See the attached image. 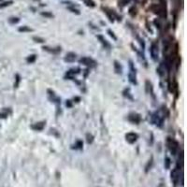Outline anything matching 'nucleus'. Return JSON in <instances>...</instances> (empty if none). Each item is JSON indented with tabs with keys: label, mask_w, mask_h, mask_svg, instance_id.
Instances as JSON below:
<instances>
[{
	"label": "nucleus",
	"mask_w": 187,
	"mask_h": 187,
	"mask_svg": "<svg viewBox=\"0 0 187 187\" xmlns=\"http://www.w3.org/2000/svg\"><path fill=\"white\" fill-rule=\"evenodd\" d=\"M151 11L158 15L161 18H166L167 17V9L165 7H163L162 5H158V4H153L151 6Z\"/></svg>",
	"instance_id": "nucleus-1"
},
{
	"label": "nucleus",
	"mask_w": 187,
	"mask_h": 187,
	"mask_svg": "<svg viewBox=\"0 0 187 187\" xmlns=\"http://www.w3.org/2000/svg\"><path fill=\"white\" fill-rule=\"evenodd\" d=\"M167 147H169V151L172 155H176L177 151H178V149H179V143L177 142L175 140H173V138H167Z\"/></svg>",
	"instance_id": "nucleus-2"
},
{
	"label": "nucleus",
	"mask_w": 187,
	"mask_h": 187,
	"mask_svg": "<svg viewBox=\"0 0 187 187\" xmlns=\"http://www.w3.org/2000/svg\"><path fill=\"white\" fill-rule=\"evenodd\" d=\"M129 68H130V72H129L128 78L129 81L133 84H137V78H136V68H134L133 62L129 61Z\"/></svg>",
	"instance_id": "nucleus-3"
},
{
	"label": "nucleus",
	"mask_w": 187,
	"mask_h": 187,
	"mask_svg": "<svg viewBox=\"0 0 187 187\" xmlns=\"http://www.w3.org/2000/svg\"><path fill=\"white\" fill-rule=\"evenodd\" d=\"M171 181L172 183H173L174 186H177V184L179 183V181H180V170H179V167H177L175 169L171 171Z\"/></svg>",
	"instance_id": "nucleus-4"
},
{
	"label": "nucleus",
	"mask_w": 187,
	"mask_h": 187,
	"mask_svg": "<svg viewBox=\"0 0 187 187\" xmlns=\"http://www.w3.org/2000/svg\"><path fill=\"white\" fill-rule=\"evenodd\" d=\"M163 120H164V116H161V115L158 112L155 113L152 115V122L158 127H162Z\"/></svg>",
	"instance_id": "nucleus-5"
},
{
	"label": "nucleus",
	"mask_w": 187,
	"mask_h": 187,
	"mask_svg": "<svg viewBox=\"0 0 187 187\" xmlns=\"http://www.w3.org/2000/svg\"><path fill=\"white\" fill-rule=\"evenodd\" d=\"M80 63L87 66H95V64H97L95 61L93 60L92 58H90V57H83V58L80 59Z\"/></svg>",
	"instance_id": "nucleus-6"
},
{
	"label": "nucleus",
	"mask_w": 187,
	"mask_h": 187,
	"mask_svg": "<svg viewBox=\"0 0 187 187\" xmlns=\"http://www.w3.org/2000/svg\"><path fill=\"white\" fill-rule=\"evenodd\" d=\"M150 52H151V56H152V60L157 61V59H158V46H157V44L152 43V46H151Z\"/></svg>",
	"instance_id": "nucleus-7"
},
{
	"label": "nucleus",
	"mask_w": 187,
	"mask_h": 187,
	"mask_svg": "<svg viewBox=\"0 0 187 187\" xmlns=\"http://www.w3.org/2000/svg\"><path fill=\"white\" fill-rule=\"evenodd\" d=\"M128 120L133 123H138L141 121V117L138 113H130L128 115Z\"/></svg>",
	"instance_id": "nucleus-8"
},
{
	"label": "nucleus",
	"mask_w": 187,
	"mask_h": 187,
	"mask_svg": "<svg viewBox=\"0 0 187 187\" xmlns=\"http://www.w3.org/2000/svg\"><path fill=\"white\" fill-rule=\"evenodd\" d=\"M126 140L129 142V143H134L137 140H138V134L136 133H133V132H130V133H127L126 135Z\"/></svg>",
	"instance_id": "nucleus-9"
},
{
	"label": "nucleus",
	"mask_w": 187,
	"mask_h": 187,
	"mask_svg": "<svg viewBox=\"0 0 187 187\" xmlns=\"http://www.w3.org/2000/svg\"><path fill=\"white\" fill-rule=\"evenodd\" d=\"M48 93H49V95H50V99L52 100V102H54L56 104H60L61 103V100L58 97H56L55 94L54 92H52L51 90H48Z\"/></svg>",
	"instance_id": "nucleus-10"
},
{
	"label": "nucleus",
	"mask_w": 187,
	"mask_h": 187,
	"mask_svg": "<svg viewBox=\"0 0 187 187\" xmlns=\"http://www.w3.org/2000/svg\"><path fill=\"white\" fill-rule=\"evenodd\" d=\"M75 59H76V54L74 52H68L65 57V61L68 62V63H72V62L75 61Z\"/></svg>",
	"instance_id": "nucleus-11"
},
{
	"label": "nucleus",
	"mask_w": 187,
	"mask_h": 187,
	"mask_svg": "<svg viewBox=\"0 0 187 187\" xmlns=\"http://www.w3.org/2000/svg\"><path fill=\"white\" fill-rule=\"evenodd\" d=\"M44 126H45V123L44 122H40V123H37L35 124H33L31 127L34 129V130L40 131V130H42V129L44 128Z\"/></svg>",
	"instance_id": "nucleus-12"
},
{
	"label": "nucleus",
	"mask_w": 187,
	"mask_h": 187,
	"mask_svg": "<svg viewBox=\"0 0 187 187\" xmlns=\"http://www.w3.org/2000/svg\"><path fill=\"white\" fill-rule=\"evenodd\" d=\"M80 73V69L79 68H76V69H70L68 71V73H66V77L69 79H72L73 77L77 74Z\"/></svg>",
	"instance_id": "nucleus-13"
},
{
	"label": "nucleus",
	"mask_w": 187,
	"mask_h": 187,
	"mask_svg": "<svg viewBox=\"0 0 187 187\" xmlns=\"http://www.w3.org/2000/svg\"><path fill=\"white\" fill-rule=\"evenodd\" d=\"M97 38L100 40V42L102 43L103 46H104L105 48H107V49H111V44H109V43L106 40H105V38H104L102 36L98 35V36H97Z\"/></svg>",
	"instance_id": "nucleus-14"
},
{
	"label": "nucleus",
	"mask_w": 187,
	"mask_h": 187,
	"mask_svg": "<svg viewBox=\"0 0 187 187\" xmlns=\"http://www.w3.org/2000/svg\"><path fill=\"white\" fill-rule=\"evenodd\" d=\"M43 49H44L45 51L49 52H52V54H58V52H61V49L60 48H56V50L54 49V48H49V47H43Z\"/></svg>",
	"instance_id": "nucleus-15"
},
{
	"label": "nucleus",
	"mask_w": 187,
	"mask_h": 187,
	"mask_svg": "<svg viewBox=\"0 0 187 187\" xmlns=\"http://www.w3.org/2000/svg\"><path fill=\"white\" fill-rule=\"evenodd\" d=\"M114 68H115V71H116V73H118V74L122 73V66L117 61L114 62Z\"/></svg>",
	"instance_id": "nucleus-16"
},
{
	"label": "nucleus",
	"mask_w": 187,
	"mask_h": 187,
	"mask_svg": "<svg viewBox=\"0 0 187 187\" xmlns=\"http://www.w3.org/2000/svg\"><path fill=\"white\" fill-rule=\"evenodd\" d=\"M104 11H105V12H106V14L108 15V17L109 18V21L113 22L114 21V17L112 15V11H109L108 8H104Z\"/></svg>",
	"instance_id": "nucleus-17"
},
{
	"label": "nucleus",
	"mask_w": 187,
	"mask_h": 187,
	"mask_svg": "<svg viewBox=\"0 0 187 187\" xmlns=\"http://www.w3.org/2000/svg\"><path fill=\"white\" fill-rule=\"evenodd\" d=\"M129 14H130L132 17H135L137 15V8L135 6H133L129 8Z\"/></svg>",
	"instance_id": "nucleus-18"
},
{
	"label": "nucleus",
	"mask_w": 187,
	"mask_h": 187,
	"mask_svg": "<svg viewBox=\"0 0 187 187\" xmlns=\"http://www.w3.org/2000/svg\"><path fill=\"white\" fill-rule=\"evenodd\" d=\"M19 31L20 32H30V31H32V29L27 26H23V27L19 28Z\"/></svg>",
	"instance_id": "nucleus-19"
},
{
	"label": "nucleus",
	"mask_w": 187,
	"mask_h": 187,
	"mask_svg": "<svg viewBox=\"0 0 187 187\" xmlns=\"http://www.w3.org/2000/svg\"><path fill=\"white\" fill-rule=\"evenodd\" d=\"M75 147H73V149H81L83 148V141H77L76 144L74 145Z\"/></svg>",
	"instance_id": "nucleus-20"
},
{
	"label": "nucleus",
	"mask_w": 187,
	"mask_h": 187,
	"mask_svg": "<svg viewBox=\"0 0 187 187\" xmlns=\"http://www.w3.org/2000/svg\"><path fill=\"white\" fill-rule=\"evenodd\" d=\"M84 3L87 5V6L89 7H95V2L93 1V0H83Z\"/></svg>",
	"instance_id": "nucleus-21"
},
{
	"label": "nucleus",
	"mask_w": 187,
	"mask_h": 187,
	"mask_svg": "<svg viewBox=\"0 0 187 187\" xmlns=\"http://www.w3.org/2000/svg\"><path fill=\"white\" fill-rule=\"evenodd\" d=\"M170 159H169V157H167L166 158V160H165V167H166V169H169V167H170Z\"/></svg>",
	"instance_id": "nucleus-22"
},
{
	"label": "nucleus",
	"mask_w": 187,
	"mask_h": 187,
	"mask_svg": "<svg viewBox=\"0 0 187 187\" xmlns=\"http://www.w3.org/2000/svg\"><path fill=\"white\" fill-rule=\"evenodd\" d=\"M26 60H27L28 63H33V62H35V60H36V55L35 54L30 55L29 57H27Z\"/></svg>",
	"instance_id": "nucleus-23"
},
{
	"label": "nucleus",
	"mask_w": 187,
	"mask_h": 187,
	"mask_svg": "<svg viewBox=\"0 0 187 187\" xmlns=\"http://www.w3.org/2000/svg\"><path fill=\"white\" fill-rule=\"evenodd\" d=\"M152 165V157L151 158V160H149V162H148V164H147V166H146V167H145V169H146L145 171H146V172L149 171V169H151Z\"/></svg>",
	"instance_id": "nucleus-24"
},
{
	"label": "nucleus",
	"mask_w": 187,
	"mask_h": 187,
	"mask_svg": "<svg viewBox=\"0 0 187 187\" xmlns=\"http://www.w3.org/2000/svg\"><path fill=\"white\" fill-rule=\"evenodd\" d=\"M19 21H20V19L17 18V17H13V18H11L8 20V22L11 23H19Z\"/></svg>",
	"instance_id": "nucleus-25"
},
{
	"label": "nucleus",
	"mask_w": 187,
	"mask_h": 187,
	"mask_svg": "<svg viewBox=\"0 0 187 187\" xmlns=\"http://www.w3.org/2000/svg\"><path fill=\"white\" fill-rule=\"evenodd\" d=\"M11 4H12V1H7V2H3L0 4V8H5V7H7V6H9Z\"/></svg>",
	"instance_id": "nucleus-26"
},
{
	"label": "nucleus",
	"mask_w": 187,
	"mask_h": 187,
	"mask_svg": "<svg viewBox=\"0 0 187 187\" xmlns=\"http://www.w3.org/2000/svg\"><path fill=\"white\" fill-rule=\"evenodd\" d=\"M93 140H94V137L92 135H90V134H87V142L92 143Z\"/></svg>",
	"instance_id": "nucleus-27"
},
{
	"label": "nucleus",
	"mask_w": 187,
	"mask_h": 187,
	"mask_svg": "<svg viewBox=\"0 0 187 187\" xmlns=\"http://www.w3.org/2000/svg\"><path fill=\"white\" fill-rule=\"evenodd\" d=\"M129 2H130V0H120V3H121V5H123V6H126Z\"/></svg>",
	"instance_id": "nucleus-28"
},
{
	"label": "nucleus",
	"mask_w": 187,
	"mask_h": 187,
	"mask_svg": "<svg viewBox=\"0 0 187 187\" xmlns=\"http://www.w3.org/2000/svg\"><path fill=\"white\" fill-rule=\"evenodd\" d=\"M68 9H69V11H72V12L76 13V14H80L79 9H76V8H71V7H69V8H68Z\"/></svg>",
	"instance_id": "nucleus-29"
},
{
	"label": "nucleus",
	"mask_w": 187,
	"mask_h": 187,
	"mask_svg": "<svg viewBox=\"0 0 187 187\" xmlns=\"http://www.w3.org/2000/svg\"><path fill=\"white\" fill-rule=\"evenodd\" d=\"M19 83H20V76H19V75H16V83L14 84V86H15V87H18Z\"/></svg>",
	"instance_id": "nucleus-30"
},
{
	"label": "nucleus",
	"mask_w": 187,
	"mask_h": 187,
	"mask_svg": "<svg viewBox=\"0 0 187 187\" xmlns=\"http://www.w3.org/2000/svg\"><path fill=\"white\" fill-rule=\"evenodd\" d=\"M34 40H36L37 42H40V43L44 42V40H43V38H40V37H34Z\"/></svg>",
	"instance_id": "nucleus-31"
},
{
	"label": "nucleus",
	"mask_w": 187,
	"mask_h": 187,
	"mask_svg": "<svg viewBox=\"0 0 187 187\" xmlns=\"http://www.w3.org/2000/svg\"><path fill=\"white\" fill-rule=\"evenodd\" d=\"M108 33H109V36H111V37H112L113 38H114V40H117V37H115V35H114V33L111 31V30H108Z\"/></svg>",
	"instance_id": "nucleus-32"
},
{
	"label": "nucleus",
	"mask_w": 187,
	"mask_h": 187,
	"mask_svg": "<svg viewBox=\"0 0 187 187\" xmlns=\"http://www.w3.org/2000/svg\"><path fill=\"white\" fill-rule=\"evenodd\" d=\"M43 16H47V17H52V15L51 13H47V12H42L41 13Z\"/></svg>",
	"instance_id": "nucleus-33"
},
{
	"label": "nucleus",
	"mask_w": 187,
	"mask_h": 187,
	"mask_svg": "<svg viewBox=\"0 0 187 187\" xmlns=\"http://www.w3.org/2000/svg\"><path fill=\"white\" fill-rule=\"evenodd\" d=\"M8 116V113H0V118H6Z\"/></svg>",
	"instance_id": "nucleus-34"
},
{
	"label": "nucleus",
	"mask_w": 187,
	"mask_h": 187,
	"mask_svg": "<svg viewBox=\"0 0 187 187\" xmlns=\"http://www.w3.org/2000/svg\"><path fill=\"white\" fill-rule=\"evenodd\" d=\"M159 1L161 2V4H162V6L166 8V3H167V1H166V0H159Z\"/></svg>",
	"instance_id": "nucleus-35"
},
{
	"label": "nucleus",
	"mask_w": 187,
	"mask_h": 187,
	"mask_svg": "<svg viewBox=\"0 0 187 187\" xmlns=\"http://www.w3.org/2000/svg\"><path fill=\"white\" fill-rule=\"evenodd\" d=\"M66 106H68V107H71V106H72V104H71L70 100H68V101H66Z\"/></svg>",
	"instance_id": "nucleus-36"
},
{
	"label": "nucleus",
	"mask_w": 187,
	"mask_h": 187,
	"mask_svg": "<svg viewBox=\"0 0 187 187\" xmlns=\"http://www.w3.org/2000/svg\"><path fill=\"white\" fill-rule=\"evenodd\" d=\"M158 187H165V186H164V184H163V183H161V184H160L159 186H158Z\"/></svg>",
	"instance_id": "nucleus-37"
},
{
	"label": "nucleus",
	"mask_w": 187,
	"mask_h": 187,
	"mask_svg": "<svg viewBox=\"0 0 187 187\" xmlns=\"http://www.w3.org/2000/svg\"><path fill=\"white\" fill-rule=\"evenodd\" d=\"M137 2H141V0H136Z\"/></svg>",
	"instance_id": "nucleus-38"
}]
</instances>
